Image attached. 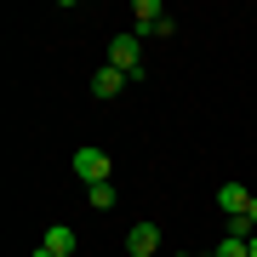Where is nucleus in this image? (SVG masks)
Listing matches in <instances>:
<instances>
[{"mask_svg": "<svg viewBox=\"0 0 257 257\" xmlns=\"http://www.w3.org/2000/svg\"><path fill=\"white\" fill-rule=\"evenodd\" d=\"M86 206H92V211H114V206H120L114 183H97V189H86Z\"/></svg>", "mask_w": 257, "mask_h": 257, "instance_id": "8", "label": "nucleus"}, {"mask_svg": "<svg viewBox=\"0 0 257 257\" xmlns=\"http://www.w3.org/2000/svg\"><path fill=\"white\" fill-rule=\"evenodd\" d=\"M246 206H251V189H240V183H223L217 189V211H223V217H246Z\"/></svg>", "mask_w": 257, "mask_h": 257, "instance_id": "6", "label": "nucleus"}, {"mask_svg": "<svg viewBox=\"0 0 257 257\" xmlns=\"http://www.w3.org/2000/svg\"><path fill=\"white\" fill-rule=\"evenodd\" d=\"M177 257H211V251H177Z\"/></svg>", "mask_w": 257, "mask_h": 257, "instance_id": "12", "label": "nucleus"}, {"mask_svg": "<svg viewBox=\"0 0 257 257\" xmlns=\"http://www.w3.org/2000/svg\"><path fill=\"white\" fill-rule=\"evenodd\" d=\"M211 257H251V240H234V234H223L217 246H211Z\"/></svg>", "mask_w": 257, "mask_h": 257, "instance_id": "9", "label": "nucleus"}, {"mask_svg": "<svg viewBox=\"0 0 257 257\" xmlns=\"http://www.w3.org/2000/svg\"><path fill=\"white\" fill-rule=\"evenodd\" d=\"M160 251V223H132L126 229V257H155Z\"/></svg>", "mask_w": 257, "mask_h": 257, "instance_id": "4", "label": "nucleus"}, {"mask_svg": "<svg viewBox=\"0 0 257 257\" xmlns=\"http://www.w3.org/2000/svg\"><path fill=\"white\" fill-rule=\"evenodd\" d=\"M109 69H120L126 80H143V40L138 35H114L109 40Z\"/></svg>", "mask_w": 257, "mask_h": 257, "instance_id": "1", "label": "nucleus"}, {"mask_svg": "<svg viewBox=\"0 0 257 257\" xmlns=\"http://www.w3.org/2000/svg\"><path fill=\"white\" fill-rule=\"evenodd\" d=\"M29 257H52V251H46V246H35V251H29Z\"/></svg>", "mask_w": 257, "mask_h": 257, "instance_id": "11", "label": "nucleus"}, {"mask_svg": "<svg viewBox=\"0 0 257 257\" xmlns=\"http://www.w3.org/2000/svg\"><path fill=\"white\" fill-rule=\"evenodd\" d=\"M132 35H138V40H149V35H172V18H166L160 0H138V6H132Z\"/></svg>", "mask_w": 257, "mask_h": 257, "instance_id": "3", "label": "nucleus"}, {"mask_svg": "<svg viewBox=\"0 0 257 257\" xmlns=\"http://www.w3.org/2000/svg\"><path fill=\"white\" fill-rule=\"evenodd\" d=\"M126 86H132V80H126V74H120V69H109V63H103V69L92 74V97H97V103L120 97V92H126Z\"/></svg>", "mask_w": 257, "mask_h": 257, "instance_id": "5", "label": "nucleus"}, {"mask_svg": "<svg viewBox=\"0 0 257 257\" xmlns=\"http://www.w3.org/2000/svg\"><path fill=\"white\" fill-rule=\"evenodd\" d=\"M251 257H257V234H251Z\"/></svg>", "mask_w": 257, "mask_h": 257, "instance_id": "13", "label": "nucleus"}, {"mask_svg": "<svg viewBox=\"0 0 257 257\" xmlns=\"http://www.w3.org/2000/svg\"><path fill=\"white\" fill-rule=\"evenodd\" d=\"M109 172H114V160L103 155V149H92V143H86V149H74V177H80L86 189L109 183Z\"/></svg>", "mask_w": 257, "mask_h": 257, "instance_id": "2", "label": "nucleus"}, {"mask_svg": "<svg viewBox=\"0 0 257 257\" xmlns=\"http://www.w3.org/2000/svg\"><path fill=\"white\" fill-rule=\"evenodd\" d=\"M40 246H46L52 257H74V229H69V223H52V229L40 234Z\"/></svg>", "mask_w": 257, "mask_h": 257, "instance_id": "7", "label": "nucleus"}, {"mask_svg": "<svg viewBox=\"0 0 257 257\" xmlns=\"http://www.w3.org/2000/svg\"><path fill=\"white\" fill-rule=\"evenodd\" d=\"M246 217H251V229H257V194H251V206H246Z\"/></svg>", "mask_w": 257, "mask_h": 257, "instance_id": "10", "label": "nucleus"}]
</instances>
